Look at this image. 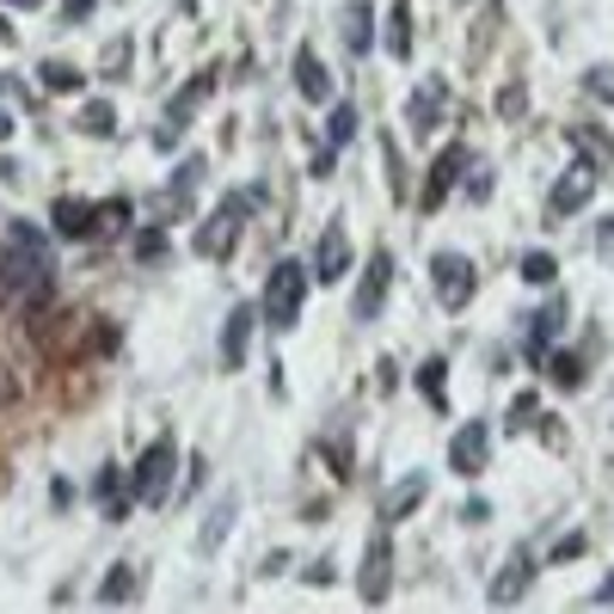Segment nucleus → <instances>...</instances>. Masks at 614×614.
<instances>
[{
    "instance_id": "obj_1",
    "label": "nucleus",
    "mask_w": 614,
    "mask_h": 614,
    "mask_svg": "<svg viewBox=\"0 0 614 614\" xmlns=\"http://www.w3.org/2000/svg\"><path fill=\"white\" fill-rule=\"evenodd\" d=\"M307 289H314V270L295 265V258H277L265 277V301H258V320L270 326V332H289L295 320H301V301Z\"/></svg>"
},
{
    "instance_id": "obj_2",
    "label": "nucleus",
    "mask_w": 614,
    "mask_h": 614,
    "mask_svg": "<svg viewBox=\"0 0 614 614\" xmlns=\"http://www.w3.org/2000/svg\"><path fill=\"white\" fill-rule=\"evenodd\" d=\"M185 468V454H178V442L173 437H154L142 449V461H135V473H130V498L135 504H147V510H161V504H173V473Z\"/></svg>"
},
{
    "instance_id": "obj_3",
    "label": "nucleus",
    "mask_w": 614,
    "mask_h": 614,
    "mask_svg": "<svg viewBox=\"0 0 614 614\" xmlns=\"http://www.w3.org/2000/svg\"><path fill=\"white\" fill-rule=\"evenodd\" d=\"M430 283H437V301L449 307V314H461V307L473 301V289H480V270H473L468 253H437L430 258Z\"/></svg>"
},
{
    "instance_id": "obj_4",
    "label": "nucleus",
    "mask_w": 614,
    "mask_h": 614,
    "mask_svg": "<svg viewBox=\"0 0 614 614\" xmlns=\"http://www.w3.org/2000/svg\"><path fill=\"white\" fill-rule=\"evenodd\" d=\"M246 215H253V197H227L222 209H215L209 222H203V234H197V253H203V258H227V253H234V241H241Z\"/></svg>"
},
{
    "instance_id": "obj_5",
    "label": "nucleus",
    "mask_w": 614,
    "mask_h": 614,
    "mask_svg": "<svg viewBox=\"0 0 614 614\" xmlns=\"http://www.w3.org/2000/svg\"><path fill=\"white\" fill-rule=\"evenodd\" d=\"M461 173H468V142H449L437 154V161H430V173H424V197H418V209H442V203H449V191L461 185Z\"/></svg>"
},
{
    "instance_id": "obj_6",
    "label": "nucleus",
    "mask_w": 614,
    "mask_h": 614,
    "mask_svg": "<svg viewBox=\"0 0 614 614\" xmlns=\"http://www.w3.org/2000/svg\"><path fill=\"white\" fill-rule=\"evenodd\" d=\"M388 590H393V541L375 534L369 548H362V565H357V596L375 608V602H388Z\"/></svg>"
},
{
    "instance_id": "obj_7",
    "label": "nucleus",
    "mask_w": 614,
    "mask_h": 614,
    "mask_svg": "<svg viewBox=\"0 0 614 614\" xmlns=\"http://www.w3.org/2000/svg\"><path fill=\"white\" fill-rule=\"evenodd\" d=\"M485 461H492V424L468 418V424L449 437V468L454 473H485Z\"/></svg>"
},
{
    "instance_id": "obj_8",
    "label": "nucleus",
    "mask_w": 614,
    "mask_h": 614,
    "mask_svg": "<svg viewBox=\"0 0 614 614\" xmlns=\"http://www.w3.org/2000/svg\"><path fill=\"white\" fill-rule=\"evenodd\" d=\"M388 283H393V253L388 246H375L369 270H362V283H357V320H375V314L388 307Z\"/></svg>"
},
{
    "instance_id": "obj_9",
    "label": "nucleus",
    "mask_w": 614,
    "mask_h": 614,
    "mask_svg": "<svg viewBox=\"0 0 614 614\" xmlns=\"http://www.w3.org/2000/svg\"><path fill=\"white\" fill-rule=\"evenodd\" d=\"M130 227H135V203H130V197H105V203H93L86 241H93V246H105V241H123Z\"/></svg>"
},
{
    "instance_id": "obj_10",
    "label": "nucleus",
    "mask_w": 614,
    "mask_h": 614,
    "mask_svg": "<svg viewBox=\"0 0 614 614\" xmlns=\"http://www.w3.org/2000/svg\"><path fill=\"white\" fill-rule=\"evenodd\" d=\"M307 270H314V283H320V289L350 270V241H345V227H338V222L320 234V246H314V265H307Z\"/></svg>"
},
{
    "instance_id": "obj_11",
    "label": "nucleus",
    "mask_w": 614,
    "mask_h": 614,
    "mask_svg": "<svg viewBox=\"0 0 614 614\" xmlns=\"http://www.w3.org/2000/svg\"><path fill=\"white\" fill-rule=\"evenodd\" d=\"M590 197H596V166H590V161H577L572 173H565L560 185H553V197H548V203H553V215H577Z\"/></svg>"
},
{
    "instance_id": "obj_12",
    "label": "nucleus",
    "mask_w": 614,
    "mask_h": 614,
    "mask_svg": "<svg viewBox=\"0 0 614 614\" xmlns=\"http://www.w3.org/2000/svg\"><path fill=\"white\" fill-rule=\"evenodd\" d=\"M295 93L307 105H326L332 99V68L320 62V50H295Z\"/></svg>"
},
{
    "instance_id": "obj_13",
    "label": "nucleus",
    "mask_w": 614,
    "mask_h": 614,
    "mask_svg": "<svg viewBox=\"0 0 614 614\" xmlns=\"http://www.w3.org/2000/svg\"><path fill=\"white\" fill-rule=\"evenodd\" d=\"M253 326H258V307H234L222 326V369H241L246 350H253Z\"/></svg>"
},
{
    "instance_id": "obj_14",
    "label": "nucleus",
    "mask_w": 614,
    "mask_h": 614,
    "mask_svg": "<svg viewBox=\"0 0 614 614\" xmlns=\"http://www.w3.org/2000/svg\"><path fill=\"white\" fill-rule=\"evenodd\" d=\"M430 498V473L418 468V473H400V485H393L388 498H381V522H406L418 504Z\"/></svg>"
},
{
    "instance_id": "obj_15",
    "label": "nucleus",
    "mask_w": 614,
    "mask_h": 614,
    "mask_svg": "<svg viewBox=\"0 0 614 614\" xmlns=\"http://www.w3.org/2000/svg\"><path fill=\"white\" fill-rule=\"evenodd\" d=\"M565 320H572V301H565V295H553V301L529 320V357H548V345L565 332Z\"/></svg>"
},
{
    "instance_id": "obj_16",
    "label": "nucleus",
    "mask_w": 614,
    "mask_h": 614,
    "mask_svg": "<svg viewBox=\"0 0 614 614\" xmlns=\"http://www.w3.org/2000/svg\"><path fill=\"white\" fill-rule=\"evenodd\" d=\"M529 584H534V560H529V553H510L504 572H498V584H492V602H498V608H510L516 596H529Z\"/></svg>"
},
{
    "instance_id": "obj_17",
    "label": "nucleus",
    "mask_w": 614,
    "mask_h": 614,
    "mask_svg": "<svg viewBox=\"0 0 614 614\" xmlns=\"http://www.w3.org/2000/svg\"><path fill=\"white\" fill-rule=\"evenodd\" d=\"M338 31H345V50H350V55H369V43H375V13H369V0H350L345 13H338Z\"/></svg>"
},
{
    "instance_id": "obj_18",
    "label": "nucleus",
    "mask_w": 614,
    "mask_h": 614,
    "mask_svg": "<svg viewBox=\"0 0 614 614\" xmlns=\"http://www.w3.org/2000/svg\"><path fill=\"white\" fill-rule=\"evenodd\" d=\"M442 93H449V86H442L437 74L424 81V93H412V105H406V123H412L418 135H430V130H437V117H442Z\"/></svg>"
},
{
    "instance_id": "obj_19",
    "label": "nucleus",
    "mask_w": 614,
    "mask_h": 614,
    "mask_svg": "<svg viewBox=\"0 0 614 614\" xmlns=\"http://www.w3.org/2000/svg\"><path fill=\"white\" fill-rule=\"evenodd\" d=\"M38 86H43V93H68V99H74L86 86V74L74 62H62V55H50V62L38 68Z\"/></svg>"
},
{
    "instance_id": "obj_20",
    "label": "nucleus",
    "mask_w": 614,
    "mask_h": 614,
    "mask_svg": "<svg viewBox=\"0 0 614 614\" xmlns=\"http://www.w3.org/2000/svg\"><path fill=\"white\" fill-rule=\"evenodd\" d=\"M50 222H55V234H62V241H86V222H93V203H74V197H55V209H50Z\"/></svg>"
},
{
    "instance_id": "obj_21",
    "label": "nucleus",
    "mask_w": 614,
    "mask_h": 614,
    "mask_svg": "<svg viewBox=\"0 0 614 614\" xmlns=\"http://www.w3.org/2000/svg\"><path fill=\"white\" fill-rule=\"evenodd\" d=\"M234 516H241V498L227 492V498H222V504H215V510H209V522H203V534H197V548H203V553H215V548H222V541H227V529H234Z\"/></svg>"
},
{
    "instance_id": "obj_22",
    "label": "nucleus",
    "mask_w": 614,
    "mask_h": 614,
    "mask_svg": "<svg viewBox=\"0 0 614 614\" xmlns=\"http://www.w3.org/2000/svg\"><path fill=\"white\" fill-rule=\"evenodd\" d=\"M418 388H424V400L437 406V412H449V362L424 357V362H418Z\"/></svg>"
},
{
    "instance_id": "obj_23",
    "label": "nucleus",
    "mask_w": 614,
    "mask_h": 614,
    "mask_svg": "<svg viewBox=\"0 0 614 614\" xmlns=\"http://www.w3.org/2000/svg\"><path fill=\"white\" fill-rule=\"evenodd\" d=\"M7 241H13L25 258H38V265H50V270H55V258H50V241H43V227H31V222H13V227H7Z\"/></svg>"
},
{
    "instance_id": "obj_24",
    "label": "nucleus",
    "mask_w": 614,
    "mask_h": 614,
    "mask_svg": "<svg viewBox=\"0 0 614 614\" xmlns=\"http://www.w3.org/2000/svg\"><path fill=\"white\" fill-rule=\"evenodd\" d=\"M350 142H357V105L338 99L332 117H326V147H350Z\"/></svg>"
},
{
    "instance_id": "obj_25",
    "label": "nucleus",
    "mask_w": 614,
    "mask_h": 614,
    "mask_svg": "<svg viewBox=\"0 0 614 614\" xmlns=\"http://www.w3.org/2000/svg\"><path fill=\"white\" fill-rule=\"evenodd\" d=\"M130 596H135V565H111L105 584H99V602H105V608H117V602H130Z\"/></svg>"
},
{
    "instance_id": "obj_26",
    "label": "nucleus",
    "mask_w": 614,
    "mask_h": 614,
    "mask_svg": "<svg viewBox=\"0 0 614 614\" xmlns=\"http://www.w3.org/2000/svg\"><path fill=\"white\" fill-rule=\"evenodd\" d=\"M388 50L412 55V7H406V0H393V13H388Z\"/></svg>"
},
{
    "instance_id": "obj_27",
    "label": "nucleus",
    "mask_w": 614,
    "mask_h": 614,
    "mask_svg": "<svg viewBox=\"0 0 614 614\" xmlns=\"http://www.w3.org/2000/svg\"><path fill=\"white\" fill-rule=\"evenodd\" d=\"M81 130L86 135H117V111H111V99H86V105H81Z\"/></svg>"
},
{
    "instance_id": "obj_28",
    "label": "nucleus",
    "mask_w": 614,
    "mask_h": 614,
    "mask_svg": "<svg viewBox=\"0 0 614 614\" xmlns=\"http://www.w3.org/2000/svg\"><path fill=\"white\" fill-rule=\"evenodd\" d=\"M548 375H553V388H584V357H572V350H560V357H548Z\"/></svg>"
},
{
    "instance_id": "obj_29",
    "label": "nucleus",
    "mask_w": 614,
    "mask_h": 614,
    "mask_svg": "<svg viewBox=\"0 0 614 614\" xmlns=\"http://www.w3.org/2000/svg\"><path fill=\"white\" fill-rule=\"evenodd\" d=\"M203 185V161L191 154V161H178V178H173V209H185L191 203V191Z\"/></svg>"
},
{
    "instance_id": "obj_30",
    "label": "nucleus",
    "mask_w": 614,
    "mask_h": 614,
    "mask_svg": "<svg viewBox=\"0 0 614 614\" xmlns=\"http://www.w3.org/2000/svg\"><path fill=\"white\" fill-rule=\"evenodd\" d=\"M209 86H215V74H197V81L185 86V99L173 105V130H178V123H191V111H197L203 99H209Z\"/></svg>"
},
{
    "instance_id": "obj_31",
    "label": "nucleus",
    "mask_w": 614,
    "mask_h": 614,
    "mask_svg": "<svg viewBox=\"0 0 614 614\" xmlns=\"http://www.w3.org/2000/svg\"><path fill=\"white\" fill-rule=\"evenodd\" d=\"M553 277H560V258L553 253H522V283H541V289H548Z\"/></svg>"
},
{
    "instance_id": "obj_32",
    "label": "nucleus",
    "mask_w": 614,
    "mask_h": 614,
    "mask_svg": "<svg viewBox=\"0 0 614 614\" xmlns=\"http://www.w3.org/2000/svg\"><path fill=\"white\" fill-rule=\"evenodd\" d=\"M572 142H577V154H584L590 166H608L614 161V147L602 142V130H572Z\"/></svg>"
},
{
    "instance_id": "obj_33",
    "label": "nucleus",
    "mask_w": 614,
    "mask_h": 614,
    "mask_svg": "<svg viewBox=\"0 0 614 614\" xmlns=\"http://www.w3.org/2000/svg\"><path fill=\"white\" fill-rule=\"evenodd\" d=\"M326 461H332L338 480L350 473V437H345V430H338V437H326Z\"/></svg>"
},
{
    "instance_id": "obj_34",
    "label": "nucleus",
    "mask_w": 614,
    "mask_h": 614,
    "mask_svg": "<svg viewBox=\"0 0 614 614\" xmlns=\"http://www.w3.org/2000/svg\"><path fill=\"white\" fill-rule=\"evenodd\" d=\"M522 111H529V93H522V81H510L498 93V117H522Z\"/></svg>"
},
{
    "instance_id": "obj_35",
    "label": "nucleus",
    "mask_w": 614,
    "mask_h": 614,
    "mask_svg": "<svg viewBox=\"0 0 614 614\" xmlns=\"http://www.w3.org/2000/svg\"><path fill=\"white\" fill-rule=\"evenodd\" d=\"M584 86L602 99V105H614V68H590V74H584Z\"/></svg>"
},
{
    "instance_id": "obj_36",
    "label": "nucleus",
    "mask_w": 614,
    "mask_h": 614,
    "mask_svg": "<svg viewBox=\"0 0 614 614\" xmlns=\"http://www.w3.org/2000/svg\"><path fill=\"white\" fill-rule=\"evenodd\" d=\"M203 480H209V461H203V454H191V461H185V498H197Z\"/></svg>"
},
{
    "instance_id": "obj_37",
    "label": "nucleus",
    "mask_w": 614,
    "mask_h": 614,
    "mask_svg": "<svg viewBox=\"0 0 614 614\" xmlns=\"http://www.w3.org/2000/svg\"><path fill=\"white\" fill-rule=\"evenodd\" d=\"M105 74H111V81H117V74H130V38L105 50Z\"/></svg>"
},
{
    "instance_id": "obj_38",
    "label": "nucleus",
    "mask_w": 614,
    "mask_h": 614,
    "mask_svg": "<svg viewBox=\"0 0 614 614\" xmlns=\"http://www.w3.org/2000/svg\"><path fill=\"white\" fill-rule=\"evenodd\" d=\"M301 584L326 590V584H332V560H314V565H301Z\"/></svg>"
},
{
    "instance_id": "obj_39",
    "label": "nucleus",
    "mask_w": 614,
    "mask_h": 614,
    "mask_svg": "<svg viewBox=\"0 0 614 614\" xmlns=\"http://www.w3.org/2000/svg\"><path fill=\"white\" fill-rule=\"evenodd\" d=\"M577 553H584V534H560V541H553V560H577Z\"/></svg>"
},
{
    "instance_id": "obj_40",
    "label": "nucleus",
    "mask_w": 614,
    "mask_h": 614,
    "mask_svg": "<svg viewBox=\"0 0 614 614\" xmlns=\"http://www.w3.org/2000/svg\"><path fill=\"white\" fill-rule=\"evenodd\" d=\"M529 418H534V393H516V400H510V430L529 424Z\"/></svg>"
},
{
    "instance_id": "obj_41",
    "label": "nucleus",
    "mask_w": 614,
    "mask_h": 614,
    "mask_svg": "<svg viewBox=\"0 0 614 614\" xmlns=\"http://www.w3.org/2000/svg\"><path fill=\"white\" fill-rule=\"evenodd\" d=\"M332 161H338V147H320V154H314V178L332 173Z\"/></svg>"
},
{
    "instance_id": "obj_42",
    "label": "nucleus",
    "mask_w": 614,
    "mask_h": 614,
    "mask_svg": "<svg viewBox=\"0 0 614 614\" xmlns=\"http://www.w3.org/2000/svg\"><path fill=\"white\" fill-rule=\"evenodd\" d=\"M596 234H602V246H614V215H608V222L596 227Z\"/></svg>"
},
{
    "instance_id": "obj_43",
    "label": "nucleus",
    "mask_w": 614,
    "mask_h": 614,
    "mask_svg": "<svg viewBox=\"0 0 614 614\" xmlns=\"http://www.w3.org/2000/svg\"><path fill=\"white\" fill-rule=\"evenodd\" d=\"M0 7H25V13H38L43 0H0Z\"/></svg>"
},
{
    "instance_id": "obj_44",
    "label": "nucleus",
    "mask_w": 614,
    "mask_h": 614,
    "mask_svg": "<svg viewBox=\"0 0 614 614\" xmlns=\"http://www.w3.org/2000/svg\"><path fill=\"white\" fill-rule=\"evenodd\" d=\"M7 135H13V117H7V111H0V142H7Z\"/></svg>"
},
{
    "instance_id": "obj_45",
    "label": "nucleus",
    "mask_w": 614,
    "mask_h": 614,
    "mask_svg": "<svg viewBox=\"0 0 614 614\" xmlns=\"http://www.w3.org/2000/svg\"><path fill=\"white\" fill-rule=\"evenodd\" d=\"M596 602H614V577H608V584H602V590H596Z\"/></svg>"
},
{
    "instance_id": "obj_46",
    "label": "nucleus",
    "mask_w": 614,
    "mask_h": 614,
    "mask_svg": "<svg viewBox=\"0 0 614 614\" xmlns=\"http://www.w3.org/2000/svg\"><path fill=\"white\" fill-rule=\"evenodd\" d=\"M0 43H13V25H7V13H0Z\"/></svg>"
},
{
    "instance_id": "obj_47",
    "label": "nucleus",
    "mask_w": 614,
    "mask_h": 614,
    "mask_svg": "<svg viewBox=\"0 0 614 614\" xmlns=\"http://www.w3.org/2000/svg\"><path fill=\"white\" fill-rule=\"evenodd\" d=\"M178 7H185V13H197V0H178Z\"/></svg>"
}]
</instances>
